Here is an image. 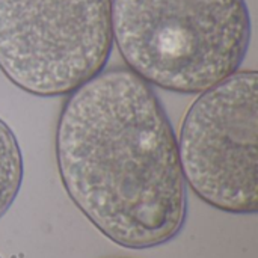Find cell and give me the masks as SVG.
<instances>
[{"label":"cell","instance_id":"obj_1","mask_svg":"<svg viewBox=\"0 0 258 258\" xmlns=\"http://www.w3.org/2000/svg\"><path fill=\"white\" fill-rule=\"evenodd\" d=\"M62 184L88 221L128 249L171 242L187 192L171 121L130 70L100 73L70 94L56 128Z\"/></svg>","mask_w":258,"mask_h":258},{"label":"cell","instance_id":"obj_2","mask_svg":"<svg viewBox=\"0 0 258 258\" xmlns=\"http://www.w3.org/2000/svg\"><path fill=\"white\" fill-rule=\"evenodd\" d=\"M112 33L147 83L198 94L237 73L251 17L245 0H112Z\"/></svg>","mask_w":258,"mask_h":258},{"label":"cell","instance_id":"obj_3","mask_svg":"<svg viewBox=\"0 0 258 258\" xmlns=\"http://www.w3.org/2000/svg\"><path fill=\"white\" fill-rule=\"evenodd\" d=\"M112 45V0H0V70L29 94L70 95Z\"/></svg>","mask_w":258,"mask_h":258},{"label":"cell","instance_id":"obj_4","mask_svg":"<svg viewBox=\"0 0 258 258\" xmlns=\"http://www.w3.org/2000/svg\"><path fill=\"white\" fill-rule=\"evenodd\" d=\"M255 71H237L204 91L187 110L177 141L186 183L209 206L258 210Z\"/></svg>","mask_w":258,"mask_h":258},{"label":"cell","instance_id":"obj_5","mask_svg":"<svg viewBox=\"0 0 258 258\" xmlns=\"http://www.w3.org/2000/svg\"><path fill=\"white\" fill-rule=\"evenodd\" d=\"M23 181V156L9 125L0 119V218L14 204Z\"/></svg>","mask_w":258,"mask_h":258}]
</instances>
